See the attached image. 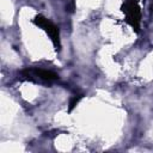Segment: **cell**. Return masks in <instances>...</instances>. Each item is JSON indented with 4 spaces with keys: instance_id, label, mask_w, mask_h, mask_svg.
Listing matches in <instances>:
<instances>
[{
    "instance_id": "6da1fadb",
    "label": "cell",
    "mask_w": 153,
    "mask_h": 153,
    "mask_svg": "<svg viewBox=\"0 0 153 153\" xmlns=\"http://www.w3.org/2000/svg\"><path fill=\"white\" fill-rule=\"evenodd\" d=\"M121 11L126 16V23L130 25L136 33H139L141 22V10L139 0H124L121 6Z\"/></svg>"
},
{
    "instance_id": "7a4b0ae2",
    "label": "cell",
    "mask_w": 153,
    "mask_h": 153,
    "mask_svg": "<svg viewBox=\"0 0 153 153\" xmlns=\"http://www.w3.org/2000/svg\"><path fill=\"white\" fill-rule=\"evenodd\" d=\"M32 23H33L35 25H37L38 27L43 29V30L48 33V36L50 37V39H51V42H53L55 49L59 51L60 48H61L59 27H57L53 22H50L49 19H47L45 17H43V16H41V14L36 16V17L32 19Z\"/></svg>"
},
{
    "instance_id": "3957f363",
    "label": "cell",
    "mask_w": 153,
    "mask_h": 153,
    "mask_svg": "<svg viewBox=\"0 0 153 153\" xmlns=\"http://www.w3.org/2000/svg\"><path fill=\"white\" fill-rule=\"evenodd\" d=\"M81 98H82V94H75V96H73L69 99V103H68V112H71L78 105V103L81 100Z\"/></svg>"
}]
</instances>
